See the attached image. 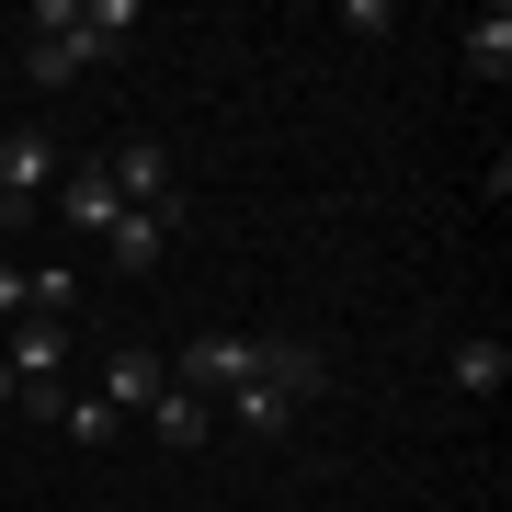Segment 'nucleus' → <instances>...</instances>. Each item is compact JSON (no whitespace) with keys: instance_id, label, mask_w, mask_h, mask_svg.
Returning a JSON list of instances; mask_svg holds the SVG:
<instances>
[{"instance_id":"nucleus-11","label":"nucleus","mask_w":512,"mask_h":512,"mask_svg":"<svg viewBox=\"0 0 512 512\" xmlns=\"http://www.w3.org/2000/svg\"><path fill=\"white\" fill-rule=\"evenodd\" d=\"M160 387H171V365H160V353H137V342H126V353L103 365V399H114V410H148Z\"/></svg>"},{"instance_id":"nucleus-4","label":"nucleus","mask_w":512,"mask_h":512,"mask_svg":"<svg viewBox=\"0 0 512 512\" xmlns=\"http://www.w3.org/2000/svg\"><path fill=\"white\" fill-rule=\"evenodd\" d=\"M262 342H239V330H194L183 353H171V387H194V399H228V387H251Z\"/></svg>"},{"instance_id":"nucleus-16","label":"nucleus","mask_w":512,"mask_h":512,"mask_svg":"<svg viewBox=\"0 0 512 512\" xmlns=\"http://www.w3.org/2000/svg\"><path fill=\"white\" fill-rule=\"evenodd\" d=\"M12 399H23V387H12V365H0V410H12Z\"/></svg>"},{"instance_id":"nucleus-15","label":"nucleus","mask_w":512,"mask_h":512,"mask_svg":"<svg viewBox=\"0 0 512 512\" xmlns=\"http://www.w3.org/2000/svg\"><path fill=\"white\" fill-rule=\"evenodd\" d=\"M0 319H23V262H0Z\"/></svg>"},{"instance_id":"nucleus-9","label":"nucleus","mask_w":512,"mask_h":512,"mask_svg":"<svg viewBox=\"0 0 512 512\" xmlns=\"http://www.w3.org/2000/svg\"><path fill=\"white\" fill-rule=\"evenodd\" d=\"M171 228H183V205H171V217H114L103 228V262H114V274H160V262H171Z\"/></svg>"},{"instance_id":"nucleus-7","label":"nucleus","mask_w":512,"mask_h":512,"mask_svg":"<svg viewBox=\"0 0 512 512\" xmlns=\"http://www.w3.org/2000/svg\"><path fill=\"white\" fill-rule=\"evenodd\" d=\"M0 194H12V217L35 194H57V148L35 137V126H0Z\"/></svg>"},{"instance_id":"nucleus-2","label":"nucleus","mask_w":512,"mask_h":512,"mask_svg":"<svg viewBox=\"0 0 512 512\" xmlns=\"http://www.w3.org/2000/svg\"><path fill=\"white\" fill-rule=\"evenodd\" d=\"M308 399H319V353H308V342H262L251 387H228V421H239L251 444H274V433H296Z\"/></svg>"},{"instance_id":"nucleus-12","label":"nucleus","mask_w":512,"mask_h":512,"mask_svg":"<svg viewBox=\"0 0 512 512\" xmlns=\"http://www.w3.org/2000/svg\"><path fill=\"white\" fill-rule=\"evenodd\" d=\"M456 387H467V399H501V387H512V353L490 342V330H478V342H456Z\"/></svg>"},{"instance_id":"nucleus-8","label":"nucleus","mask_w":512,"mask_h":512,"mask_svg":"<svg viewBox=\"0 0 512 512\" xmlns=\"http://www.w3.org/2000/svg\"><path fill=\"white\" fill-rule=\"evenodd\" d=\"M126 205H114V183H103V160H80V171H57V228H80V239H103Z\"/></svg>"},{"instance_id":"nucleus-10","label":"nucleus","mask_w":512,"mask_h":512,"mask_svg":"<svg viewBox=\"0 0 512 512\" xmlns=\"http://www.w3.org/2000/svg\"><path fill=\"white\" fill-rule=\"evenodd\" d=\"M148 433H160L171 456H205V433H217V410H205L194 387H160V399H148Z\"/></svg>"},{"instance_id":"nucleus-13","label":"nucleus","mask_w":512,"mask_h":512,"mask_svg":"<svg viewBox=\"0 0 512 512\" xmlns=\"http://www.w3.org/2000/svg\"><path fill=\"white\" fill-rule=\"evenodd\" d=\"M512 69V12H478L467 23V80H501Z\"/></svg>"},{"instance_id":"nucleus-14","label":"nucleus","mask_w":512,"mask_h":512,"mask_svg":"<svg viewBox=\"0 0 512 512\" xmlns=\"http://www.w3.org/2000/svg\"><path fill=\"white\" fill-rule=\"evenodd\" d=\"M69 308H80V274H69V262L23 274V319H69Z\"/></svg>"},{"instance_id":"nucleus-3","label":"nucleus","mask_w":512,"mask_h":512,"mask_svg":"<svg viewBox=\"0 0 512 512\" xmlns=\"http://www.w3.org/2000/svg\"><path fill=\"white\" fill-rule=\"evenodd\" d=\"M103 183H114V205H126V217H171V205H183V171H171L160 137H114Z\"/></svg>"},{"instance_id":"nucleus-5","label":"nucleus","mask_w":512,"mask_h":512,"mask_svg":"<svg viewBox=\"0 0 512 512\" xmlns=\"http://www.w3.org/2000/svg\"><path fill=\"white\" fill-rule=\"evenodd\" d=\"M12 410H35V421H57V433H69V444H114V433H126V410H114V399H80L69 376H57V387H23Z\"/></svg>"},{"instance_id":"nucleus-6","label":"nucleus","mask_w":512,"mask_h":512,"mask_svg":"<svg viewBox=\"0 0 512 512\" xmlns=\"http://www.w3.org/2000/svg\"><path fill=\"white\" fill-rule=\"evenodd\" d=\"M0 365H12V387H57L69 376V319H23L12 342H0Z\"/></svg>"},{"instance_id":"nucleus-1","label":"nucleus","mask_w":512,"mask_h":512,"mask_svg":"<svg viewBox=\"0 0 512 512\" xmlns=\"http://www.w3.org/2000/svg\"><path fill=\"white\" fill-rule=\"evenodd\" d=\"M137 46V0H35V46H23V80L35 92H69L80 69Z\"/></svg>"},{"instance_id":"nucleus-17","label":"nucleus","mask_w":512,"mask_h":512,"mask_svg":"<svg viewBox=\"0 0 512 512\" xmlns=\"http://www.w3.org/2000/svg\"><path fill=\"white\" fill-rule=\"evenodd\" d=\"M0 217H12V194H0Z\"/></svg>"}]
</instances>
